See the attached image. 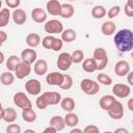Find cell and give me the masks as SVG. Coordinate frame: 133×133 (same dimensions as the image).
I'll list each match as a JSON object with an SVG mask.
<instances>
[{
	"label": "cell",
	"mask_w": 133,
	"mask_h": 133,
	"mask_svg": "<svg viewBox=\"0 0 133 133\" xmlns=\"http://www.w3.org/2000/svg\"><path fill=\"white\" fill-rule=\"evenodd\" d=\"M114 46L121 53L130 52L133 49V32L131 29L124 28L118 30L113 37Z\"/></svg>",
	"instance_id": "1"
},
{
	"label": "cell",
	"mask_w": 133,
	"mask_h": 133,
	"mask_svg": "<svg viewBox=\"0 0 133 133\" xmlns=\"http://www.w3.org/2000/svg\"><path fill=\"white\" fill-rule=\"evenodd\" d=\"M80 88H81V90L85 95L95 96V95H97L99 92L100 85H99V83L97 81L91 80V79H88V78H85V79L81 80V82H80Z\"/></svg>",
	"instance_id": "2"
},
{
	"label": "cell",
	"mask_w": 133,
	"mask_h": 133,
	"mask_svg": "<svg viewBox=\"0 0 133 133\" xmlns=\"http://www.w3.org/2000/svg\"><path fill=\"white\" fill-rule=\"evenodd\" d=\"M92 58L97 62V71L104 70L108 64V55L104 48H97L94 51Z\"/></svg>",
	"instance_id": "3"
},
{
	"label": "cell",
	"mask_w": 133,
	"mask_h": 133,
	"mask_svg": "<svg viewBox=\"0 0 133 133\" xmlns=\"http://www.w3.org/2000/svg\"><path fill=\"white\" fill-rule=\"evenodd\" d=\"M14 103L17 107L21 108L22 110L23 109H28V108H32V103L31 101L29 100V98L22 91H19V92H16L14 95Z\"/></svg>",
	"instance_id": "4"
},
{
	"label": "cell",
	"mask_w": 133,
	"mask_h": 133,
	"mask_svg": "<svg viewBox=\"0 0 133 133\" xmlns=\"http://www.w3.org/2000/svg\"><path fill=\"white\" fill-rule=\"evenodd\" d=\"M44 29L47 33L52 35V34H56V33H61L63 30V25L60 21H58L56 19H52V20L45 22Z\"/></svg>",
	"instance_id": "5"
},
{
	"label": "cell",
	"mask_w": 133,
	"mask_h": 133,
	"mask_svg": "<svg viewBox=\"0 0 133 133\" xmlns=\"http://www.w3.org/2000/svg\"><path fill=\"white\" fill-rule=\"evenodd\" d=\"M106 111L108 115L112 119H115V121H118L124 116V106L119 101H116V100Z\"/></svg>",
	"instance_id": "6"
},
{
	"label": "cell",
	"mask_w": 133,
	"mask_h": 133,
	"mask_svg": "<svg viewBox=\"0 0 133 133\" xmlns=\"http://www.w3.org/2000/svg\"><path fill=\"white\" fill-rule=\"evenodd\" d=\"M112 94L114 97H117L119 99H125L130 96L131 94V87L128 84L124 83H116L112 87Z\"/></svg>",
	"instance_id": "7"
},
{
	"label": "cell",
	"mask_w": 133,
	"mask_h": 133,
	"mask_svg": "<svg viewBox=\"0 0 133 133\" xmlns=\"http://www.w3.org/2000/svg\"><path fill=\"white\" fill-rule=\"evenodd\" d=\"M72 63H73V61H72V58H71V54L70 53L62 52V53H60L58 55L56 64H57L58 69L60 71H68L71 68Z\"/></svg>",
	"instance_id": "8"
},
{
	"label": "cell",
	"mask_w": 133,
	"mask_h": 133,
	"mask_svg": "<svg viewBox=\"0 0 133 133\" xmlns=\"http://www.w3.org/2000/svg\"><path fill=\"white\" fill-rule=\"evenodd\" d=\"M31 73V64L27 61L21 60V62L18 64V66L15 70V77L18 79H24Z\"/></svg>",
	"instance_id": "9"
},
{
	"label": "cell",
	"mask_w": 133,
	"mask_h": 133,
	"mask_svg": "<svg viewBox=\"0 0 133 133\" xmlns=\"http://www.w3.org/2000/svg\"><path fill=\"white\" fill-rule=\"evenodd\" d=\"M25 89H26V91L29 95H31V96H37L42 91V84H41L39 80L32 78V79H29L25 83Z\"/></svg>",
	"instance_id": "10"
},
{
	"label": "cell",
	"mask_w": 133,
	"mask_h": 133,
	"mask_svg": "<svg viewBox=\"0 0 133 133\" xmlns=\"http://www.w3.org/2000/svg\"><path fill=\"white\" fill-rule=\"evenodd\" d=\"M31 19L33 22L42 24L47 21V11L41 7H35L31 10Z\"/></svg>",
	"instance_id": "11"
},
{
	"label": "cell",
	"mask_w": 133,
	"mask_h": 133,
	"mask_svg": "<svg viewBox=\"0 0 133 133\" xmlns=\"http://www.w3.org/2000/svg\"><path fill=\"white\" fill-rule=\"evenodd\" d=\"M63 74L59 72H51L46 76V82L52 86H59L62 83Z\"/></svg>",
	"instance_id": "12"
},
{
	"label": "cell",
	"mask_w": 133,
	"mask_h": 133,
	"mask_svg": "<svg viewBox=\"0 0 133 133\" xmlns=\"http://www.w3.org/2000/svg\"><path fill=\"white\" fill-rule=\"evenodd\" d=\"M130 71V64L127 60H119L114 65V73L119 77L126 76Z\"/></svg>",
	"instance_id": "13"
},
{
	"label": "cell",
	"mask_w": 133,
	"mask_h": 133,
	"mask_svg": "<svg viewBox=\"0 0 133 133\" xmlns=\"http://www.w3.org/2000/svg\"><path fill=\"white\" fill-rule=\"evenodd\" d=\"M21 60L27 61L30 64L34 63V61L37 58V53L35 52V50H33V48H26L21 52Z\"/></svg>",
	"instance_id": "14"
},
{
	"label": "cell",
	"mask_w": 133,
	"mask_h": 133,
	"mask_svg": "<svg viewBox=\"0 0 133 133\" xmlns=\"http://www.w3.org/2000/svg\"><path fill=\"white\" fill-rule=\"evenodd\" d=\"M33 71L37 76L46 75L48 72V62L45 59H37L34 61Z\"/></svg>",
	"instance_id": "15"
},
{
	"label": "cell",
	"mask_w": 133,
	"mask_h": 133,
	"mask_svg": "<svg viewBox=\"0 0 133 133\" xmlns=\"http://www.w3.org/2000/svg\"><path fill=\"white\" fill-rule=\"evenodd\" d=\"M61 8V3L58 0H49L46 3V10L52 16H59Z\"/></svg>",
	"instance_id": "16"
},
{
	"label": "cell",
	"mask_w": 133,
	"mask_h": 133,
	"mask_svg": "<svg viewBox=\"0 0 133 133\" xmlns=\"http://www.w3.org/2000/svg\"><path fill=\"white\" fill-rule=\"evenodd\" d=\"M11 18H12V21L15 22V24L23 25L27 20V15H26L24 9L16 8L11 14Z\"/></svg>",
	"instance_id": "17"
},
{
	"label": "cell",
	"mask_w": 133,
	"mask_h": 133,
	"mask_svg": "<svg viewBox=\"0 0 133 133\" xmlns=\"http://www.w3.org/2000/svg\"><path fill=\"white\" fill-rule=\"evenodd\" d=\"M43 95L46 97V99L49 103V106L50 105H57L58 103H60V101L62 99L61 95L57 91H46Z\"/></svg>",
	"instance_id": "18"
},
{
	"label": "cell",
	"mask_w": 133,
	"mask_h": 133,
	"mask_svg": "<svg viewBox=\"0 0 133 133\" xmlns=\"http://www.w3.org/2000/svg\"><path fill=\"white\" fill-rule=\"evenodd\" d=\"M115 29H116L115 23L112 22V21H105L102 24V26H101V31L106 36H109V35L114 34L115 33Z\"/></svg>",
	"instance_id": "19"
},
{
	"label": "cell",
	"mask_w": 133,
	"mask_h": 133,
	"mask_svg": "<svg viewBox=\"0 0 133 133\" xmlns=\"http://www.w3.org/2000/svg\"><path fill=\"white\" fill-rule=\"evenodd\" d=\"M75 12V8L72 4L70 3H64V4H61V8H60V14L59 16L63 19H70L71 17H73Z\"/></svg>",
	"instance_id": "20"
},
{
	"label": "cell",
	"mask_w": 133,
	"mask_h": 133,
	"mask_svg": "<svg viewBox=\"0 0 133 133\" xmlns=\"http://www.w3.org/2000/svg\"><path fill=\"white\" fill-rule=\"evenodd\" d=\"M116 99H115V97L113 96V95H105V96H103L101 99H100V102H99V105H100V107L103 109V110H107L112 104H113V102L115 101Z\"/></svg>",
	"instance_id": "21"
},
{
	"label": "cell",
	"mask_w": 133,
	"mask_h": 133,
	"mask_svg": "<svg viewBox=\"0 0 133 133\" xmlns=\"http://www.w3.org/2000/svg\"><path fill=\"white\" fill-rule=\"evenodd\" d=\"M50 126L54 127L56 129V131H62L65 127L64 118L62 116H59V115H54L50 119Z\"/></svg>",
	"instance_id": "22"
},
{
	"label": "cell",
	"mask_w": 133,
	"mask_h": 133,
	"mask_svg": "<svg viewBox=\"0 0 133 133\" xmlns=\"http://www.w3.org/2000/svg\"><path fill=\"white\" fill-rule=\"evenodd\" d=\"M82 69L86 73H94L97 71V62L94 58H86L83 59Z\"/></svg>",
	"instance_id": "23"
},
{
	"label": "cell",
	"mask_w": 133,
	"mask_h": 133,
	"mask_svg": "<svg viewBox=\"0 0 133 133\" xmlns=\"http://www.w3.org/2000/svg\"><path fill=\"white\" fill-rule=\"evenodd\" d=\"M60 106H61V108H62L64 111L71 112V111H73V110L75 109V101H74V99L71 98V97H65V98L61 99V101H60Z\"/></svg>",
	"instance_id": "24"
},
{
	"label": "cell",
	"mask_w": 133,
	"mask_h": 133,
	"mask_svg": "<svg viewBox=\"0 0 133 133\" xmlns=\"http://www.w3.org/2000/svg\"><path fill=\"white\" fill-rule=\"evenodd\" d=\"M63 118H64V124H65V126L71 127V128L76 127V126L78 125V123H79V117H78V115H77L76 113L72 112V111H71V112H68L66 115H65Z\"/></svg>",
	"instance_id": "25"
},
{
	"label": "cell",
	"mask_w": 133,
	"mask_h": 133,
	"mask_svg": "<svg viewBox=\"0 0 133 133\" xmlns=\"http://www.w3.org/2000/svg\"><path fill=\"white\" fill-rule=\"evenodd\" d=\"M26 44L29 48H36L41 44V36L37 33H29L26 36Z\"/></svg>",
	"instance_id": "26"
},
{
	"label": "cell",
	"mask_w": 133,
	"mask_h": 133,
	"mask_svg": "<svg viewBox=\"0 0 133 133\" xmlns=\"http://www.w3.org/2000/svg\"><path fill=\"white\" fill-rule=\"evenodd\" d=\"M17 119V111L11 108L7 107L3 110V121L6 123H14Z\"/></svg>",
	"instance_id": "27"
},
{
	"label": "cell",
	"mask_w": 133,
	"mask_h": 133,
	"mask_svg": "<svg viewBox=\"0 0 133 133\" xmlns=\"http://www.w3.org/2000/svg\"><path fill=\"white\" fill-rule=\"evenodd\" d=\"M22 118L26 123H33L36 121V112L32 108L22 110Z\"/></svg>",
	"instance_id": "28"
},
{
	"label": "cell",
	"mask_w": 133,
	"mask_h": 133,
	"mask_svg": "<svg viewBox=\"0 0 133 133\" xmlns=\"http://www.w3.org/2000/svg\"><path fill=\"white\" fill-rule=\"evenodd\" d=\"M77 38V32L74 29H65L61 32V39L65 43H72Z\"/></svg>",
	"instance_id": "29"
},
{
	"label": "cell",
	"mask_w": 133,
	"mask_h": 133,
	"mask_svg": "<svg viewBox=\"0 0 133 133\" xmlns=\"http://www.w3.org/2000/svg\"><path fill=\"white\" fill-rule=\"evenodd\" d=\"M0 82L5 85V86H9L15 82V75L12 74V72L7 71V72H3L0 76Z\"/></svg>",
	"instance_id": "30"
},
{
	"label": "cell",
	"mask_w": 133,
	"mask_h": 133,
	"mask_svg": "<svg viewBox=\"0 0 133 133\" xmlns=\"http://www.w3.org/2000/svg\"><path fill=\"white\" fill-rule=\"evenodd\" d=\"M21 62V58L18 57L17 55H10L8 56L7 60H6V68L8 71L10 72H15L16 68L18 66V64Z\"/></svg>",
	"instance_id": "31"
},
{
	"label": "cell",
	"mask_w": 133,
	"mask_h": 133,
	"mask_svg": "<svg viewBox=\"0 0 133 133\" xmlns=\"http://www.w3.org/2000/svg\"><path fill=\"white\" fill-rule=\"evenodd\" d=\"M106 14H107L106 8L103 5H96L91 9V16L95 19H102L106 16Z\"/></svg>",
	"instance_id": "32"
},
{
	"label": "cell",
	"mask_w": 133,
	"mask_h": 133,
	"mask_svg": "<svg viewBox=\"0 0 133 133\" xmlns=\"http://www.w3.org/2000/svg\"><path fill=\"white\" fill-rule=\"evenodd\" d=\"M10 20V11L8 8H3L0 10V28L8 25Z\"/></svg>",
	"instance_id": "33"
},
{
	"label": "cell",
	"mask_w": 133,
	"mask_h": 133,
	"mask_svg": "<svg viewBox=\"0 0 133 133\" xmlns=\"http://www.w3.org/2000/svg\"><path fill=\"white\" fill-rule=\"evenodd\" d=\"M73 86V78L71 75H68V74H63V80H62V83L59 85V87L63 90H69L70 88H72Z\"/></svg>",
	"instance_id": "34"
},
{
	"label": "cell",
	"mask_w": 133,
	"mask_h": 133,
	"mask_svg": "<svg viewBox=\"0 0 133 133\" xmlns=\"http://www.w3.org/2000/svg\"><path fill=\"white\" fill-rule=\"evenodd\" d=\"M97 82L102 84V85L108 86V85H110L112 83V78L110 76H108L107 74L100 73L99 75H97Z\"/></svg>",
	"instance_id": "35"
},
{
	"label": "cell",
	"mask_w": 133,
	"mask_h": 133,
	"mask_svg": "<svg viewBox=\"0 0 133 133\" xmlns=\"http://www.w3.org/2000/svg\"><path fill=\"white\" fill-rule=\"evenodd\" d=\"M71 58L73 63H80L83 61L84 58V52L82 50H75L72 54H71Z\"/></svg>",
	"instance_id": "36"
},
{
	"label": "cell",
	"mask_w": 133,
	"mask_h": 133,
	"mask_svg": "<svg viewBox=\"0 0 133 133\" xmlns=\"http://www.w3.org/2000/svg\"><path fill=\"white\" fill-rule=\"evenodd\" d=\"M35 105H36V107H37L38 109L44 110V109H46V108L49 106V103H48V101H47L46 97H45V96L42 94L41 96H38V97L36 98Z\"/></svg>",
	"instance_id": "37"
},
{
	"label": "cell",
	"mask_w": 133,
	"mask_h": 133,
	"mask_svg": "<svg viewBox=\"0 0 133 133\" xmlns=\"http://www.w3.org/2000/svg\"><path fill=\"white\" fill-rule=\"evenodd\" d=\"M54 36L49 34L47 36H45L43 39H42V45L45 49H48V50H51L52 49V45H53V42H54Z\"/></svg>",
	"instance_id": "38"
},
{
	"label": "cell",
	"mask_w": 133,
	"mask_h": 133,
	"mask_svg": "<svg viewBox=\"0 0 133 133\" xmlns=\"http://www.w3.org/2000/svg\"><path fill=\"white\" fill-rule=\"evenodd\" d=\"M121 12V6L119 5H113L112 7L109 8L108 10V18L113 19L116 16H118V14Z\"/></svg>",
	"instance_id": "39"
},
{
	"label": "cell",
	"mask_w": 133,
	"mask_h": 133,
	"mask_svg": "<svg viewBox=\"0 0 133 133\" xmlns=\"http://www.w3.org/2000/svg\"><path fill=\"white\" fill-rule=\"evenodd\" d=\"M6 132L7 133H21V127L15 123H10L6 127Z\"/></svg>",
	"instance_id": "40"
},
{
	"label": "cell",
	"mask_w": 133,
	"mask_h": 133,
	"mask_svg": "<svg viewBox=\"0 0 133 133\" xmlns=\"http://www.w3.org/2000/svg\"><path fill=\"white\" fill-rule=\"evenodd\" d=\"M125 14L128 17H133V0H128L125 4Z\"/></svg>",
	"instance_id": "41"
},
{
	"label": "cell",
	"mask_w": 133,
	"mask_h": 133,
	"mask_svg": "<svg viewBox=\"0 0 133 133\" xmlns=\"http://www.w3.org/2000/svg\"><path fill=\"white\" fill-rule=\"evenodd\" d=\"M62 46H63V42H62V39H61V38H57V37H55L51 50L57 52V51H59V50L62 49Z\"/></svg>",
	"instance_id": "42"
},
{
	"label": "cell",
	"mask_w": 133,
	"mask_h": 133,
	"mask_svg": "<svg viewBox=\"0 0 133 133\" xmlns=\"http://www.w3.org/2000/svg\"><path fill=\"white\" fill-rule=\"evenodd\" d=\"M82 131H83L84 133H92V132L98 133V132L100 131V129H99L96 125H87Z\"/></svg>",
	"instance_id": "43"
},
{
	"label": "cell",
	"mask_w": 133,
	"mask_h": 133,
	"mask_svg": "<svg viewBox=\"0 0 133 133\" xmlns=\"http://www.w3.org/2000/svg\"><path fill=\"white\" fill-rule=\"evenodd\" d=\"M5 4L9 8H18L21 4V0H5Z\"/></svg>",
	"instance_id": "44"
},
{
	"label": "cell",
	"mask_w": 133,
	"mask_h": 133,
	"mask_svg": "<svg viewBox=\"0 0 133 133\" xmlns=\"http://www.w3.org/2000/svg\"><path fill=\"white\" fill-rule=\"evenodd\" d=\"M7 39V33L5 31L0 30V44H3Z\"/></svg>",
	"instance_id": "45"
},
{
	"label": "cell",
	"mask_w": 133,
	"mask_h": 133,
	"mask_svg": "<svg viewBox=\"0 0 133 133\" xmlns=\"http://www.w3.org/2000/svg\"><path fill=\"white\" fill-rule=\"evenodd\" d=\"M44 132H45V133H56L57 131H56V129H55L54 127H52V126L49 125L47 128L44 129Z\"/></svg>",
	"instance_id": "46"
},
{
	"label": "cell",
	"mask_w": 133,
	"mask_h": 133,
	"mask_svg": "<svg viewBox=\"0 0 133 133\" xmlns=\"http://www.w3.org/2000/svg\"><path fill=\"white\" fill-rule=\"evenodd\" d=\"M127 80H128V83H129V85H133V80H132V77H133V72L132 71H130L127 75Z\"/></svg>",
	"instance_id": "47"
},
{
	"label": "cell",
	"mask_w": 133,
	"mask_h": 133,
	"mask_svg": "<svg viewBox=\"0 0 133 133\" xmlns=\"http://www.w3.org/2000/svg\"><path fill=\"white\" fill-rule=\"evenodd\" d=\"M128 108L130 111H133V99H129L128 100Z\"/></svg>",
	"instance_id": "48"
},
{
	"label": "cell",
	"mask_w": 133,
	"mask_h": 133,
	"mask_svg": "<svg viewBox=\"0 0 133 133\" xmlns=\"http://www.w3.org/2000/svg\"><path fill=\"white\" fill-rule=\"evenodd\" d=\"M114 133H128V130L125 128H118L114 130Z\"/></svg>",
	"instance_id": "49"
},
{
	"label": "cell",
	"mask_w": 133,
	"mask_h": 133,
	"mask_svg": "<svg viewBox=\"0 0 133 133\" xmlns=\"http://www.w3.org/2000/svg\"><path fill=\"white\" fill-rule=\"evenodd\" d=\"M83 133V131L81 130V129H77V128H75V127H73L72 129H71V131H70V133Z\"/></svg>",
	"instance_id": "50"
},
{
	"label": "cell",
	"mask_w": 133,
	"mask_h": 133,
	"mask_svg": "<svg viewBox=\"0 0 133 133\" xmlns=\"http://www.w3.org/2000/svg\"><path fill=\"white\" fill-rule=\"evenodd\" d=\"M4 58H5V57H4V54H3V52H1V51H0V64H1V63H3V61H4Z\"/></svg>",
	"instance_id": "51"
},
{
	"label": "cell",
	"mask_w": 133,
	"mask_h": 133,
	"mask_svg": "<svg viewBox=\"0 0 133 133\" xmlns=\"http://www.w3.org/2000/svg\"><path fill=\"white\" fill-rule=\"evenodd\" d=\"M3 110L4 109H1L0 110V119H3Z\"/></svg>",
	"instance_id": "52"
},
{
	"label": "cell",
	"mask_w": 133,
	"mask_h": 133,
	"mask_svg": "<svg viewBox=\"0 0 133 133\" xmlns=\"http://www.w3.org/2000/svg\"><path fill=\"white\" fill-rule=\"evenodd\" d=\"M25 132H32V133H34L33 130H25Z\"/></svg>",
	"instance_id": "53"
},
{
	"label": "cell",
	"mask_w": 133,
	"mask_h": 133,
	"mask_svg": "<svg viewBox=\"0 0 133 133\" xmlns=\"http://www.w3.org/2000/svg\"><path fill=\"white\" fill-rule=\"evenodd\" d=\"M1 7H2V1L0 0V8H1Z\"/></svg>",
	"instance_id": "54"
},
{
	"label": "cell",
	"mask_w": 133,
	"mask_h": 133,
	"mask_svg": "<svg viewBox=\"0 0 133 133\" xmlns=\"http://www.w3.org/2000/svg\"><path fill=\"white\" fill-rule=\"evenodd\" d=\"M1 109H3V108H2V104H1V102H0V110H1Z\"/></svg>",
	"instance_id": "55"
},
{
	"label": "cell",
	"mask_w": 133,
	"mask_h": 133,
	"mask_svg": "<svg viewBox=\"0 0 133 133\" xmlns=\"http://www.w3.org/2000/svg\"><path fill=\"white\" fill-rule=\"evenodd\" d=\"M69 1H75V0H69Z\"/></svg>",
	"instance_id": "56"
},
{
	"label": "cell",
	"mask_w": 133,
	"mask_h": 133,
	"mask_svg": "<svg viewBox=\"0 0 133 133\" xmlns=\"http://www.w3.org/2000/svg\"><path fill=\"white\" fill-rule=\"evenodd\" d=\"M1 46H2V44H0V47H1Z\"/></svg>",
	"instance_id": "57"
}]
</instances>
